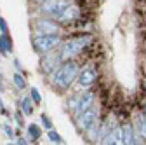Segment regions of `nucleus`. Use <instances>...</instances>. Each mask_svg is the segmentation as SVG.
I'll return each instance as SVG.
<instances>
[{
    "label": "nucleus",
    "instance_id": "1",
    "mask_svg": "<svg viewBox=\"0 0 146 145\" xmlns=\"http://www.w3.org/2000/svg\"><path fill=\"white\" fill-rule=\"evenodd\" d=\"M78 74H80L78 65L75 61H68L66 60L64 63L59 65V68L56 70V74H54V84L58 87H61V89H64L78 77Z\"/></svg>",
    "mask_w": 146,
    "mask_h": 145
},
{
    "label": "nucleus",
    "instance_id": "2",
    "mask_svg": "<svg viewBox=\"0 0 146 145\" xmlns=\"http://www.w3.org/2000/svg\"><path fill=\"white\" fill-rule=\"evenodd\" d=\"M92 40V37L90 35H84V37H77V39H71L68 42H64L61 46V58L63 61H66L68 58H73V56H77V54Z\"/></svg>",
    "mask_w": 146,
    "mask_h": 145
},
{
    "label": "nucleus",
    "instance_id": "3",
    "mask_svg": "<svg viewBox=\"0 0 146 145\" xmlns=\"http://www.w3.org/2000/svg\"><path fill=\"white\" fill-rule=\"evenodd\" d=\"M59 44H61L59 33H56V35H36V37L33 39V49H35V52H38V54L50 52L54 47H58Z\"/></svg>",
    "mask_w": 146,
    "mask_h": 145
},
{
    "label": "nucleus",
    "instance_id": "4",
    "mask_svg": "<svg viewBox=\"0 0 146 145\" xmlns=\"http://www.w3.org/2000/svg\"><path fill=\"white\" fill-rule=\"evenodd\" d=\"M94 100H96V95L92 91H87V93H84V95H80L77 98H73L70 101V107H71V110L75 112V115L78 117L82 112H85L87 108H90L94 105Z\"/></svg>",
    "mask_w": 146,
    "mask_h": 145
},
{
    "label": "nucleus",
    "instance_id": "5",
    "mask_svg": "<svg viewBox=\"0 0 146 145\" xmlns=\"http://www.w3.org/2000/svg\"><path fill=\"white\" fill-rule=\"evenodd\" d=\"M68 5H71V0H45L40 7V11L49 14V16L58 17Z\"/></svg>",
    "mask_w": 146,
    "mask_h": 145
},
{
    "label": "nucleus",
    "instance_id": "6",
    "mask_svg": "<svg viewBox=\"0 0 146 145\" xmlns=\"http://www.w3.org/2000/svg\"><path fill=\"white\" fill-rule=\"evenodd\" d=\"M61 25L54 19H36L35 21V32L36 35H56L59 33Z\"/></svg>",
    "mask_w": 146,
    "mask_h": 145
},
{
    "label": "nucleus",
    "instance_id": "7",
    "mask_svg": "<svg viewBox=\"0 0 146 145\" xmlns=\"http://www.w3.org/2000/svg\"><path fill=\"white\" fill-rule=\"evenodd\" d=\"M96 121H98V108H94V105H92L90 108H87L85 112H82L78 115V128L82 131H87L92 124H96Z\"/></svg>",
    "mask_w": 146,
    "mask_h": 145
},
{
    "label": "nucleus",
    "instance_id": "8",
    "mask_svg": "<svg viewBox=\"0 0 146 145\" xmlns=\"http://www.w3.org/2000/svg\"><path fill=\"white\" fill-rule=\"evenodd\" d=\"M98 79V70L94 66H85L78 74V86L80 87H90Z\"/></svg>",
    "mask_w": 146,
    "mask_h": 145
},
{
    "label": "nucleus",
    "instance_id": "9",
    "mask_svg": "<svg viewBox=\"0 0 146 145\" xmlns=\"http://www.w3.org/2000/svg\"><path fill=\"white\" fill-rule=\"evenodd\" d=\"M80 17V7H77V5H68L56 19L59 21V23H71V21H75V19H78Z\"/></svg>",
    "mask_w": 146,
    "mask_h": 145
},
{
    "label": "nucleus",
    "instance_id": "10",
    "mask_svg": "<svg viewBox=\"0 0 146 145\" xmlns=\"http://www.w3.org/2000/svg\"><path fill=\"white\" fill-rule=\"evenodd\" d=\"M122 143H125V145L137 143L134 126H131V124H123V126H122Z\"/></svg>",
    "mask_w": 146,
    "mask_h": 145
},
{
    "label": "nucleus",
    "instance_id": "11",
    "mask_svg": "<svg viewBox=\"0 0 146 145\" xmlns=\"http://www.w3.org/2000/svg\"><path fill=\"white\" fill-rule=\"evenodd\" d=\"M63 61V58H61V54L59 56H47V58H44V61H42V68L47 72H56L58 68H59V63Z\"/></svg>",
    "mask_w": 146,
    "mask_h": 145
},
{
    "label": "nucleus",
    "instance_id": "12",
    "mask_svg": "<svg viewBox=\"0 0 146 145\" xmlns=\"http://www.w3.org/2000/svg\"><path fill=\"white\" fill-rule=\"evenodd\" d=\"M136 140L141 138V140H146V114H141L136 117Z\"/></svg>",
    "mask_w": 146,
    "mask_h": 145
},
{
    "label": "nucleus",
    "instance_id": "13",
    "mask_svg": "<svg viewBox=\"0 0 146 145\" xmlns=\"http://www.w3.org/2000/svg\"><path fill=\"white\" fill-rule=\"evenodd\" d=\"M33 100H31V96H23L21 100H19V110L25 114V115H31L33 114Z\"/></svg>",
    "mask_w": 146,
    "mask_h": 145
},
{
    "label": "nucleus",
    "instance_id": "14",
    "mask_svg": "<svg viewBox=\"0 0 146 145\" xmlns=\"http://www.w3.org/2000/svg\"><path fill=\"white\" fill-rule=\"evenodd\" d=\"M26 133H28V138H30L31 142H35V140H38V138L42 136V126L31 122V124L26 126Z\"/></svg>",
    "mask_w": 146,
    "mask_h": 145
},
{
    "label": "nucleus",
    "instance_id": "15",
    "mask_svg": "<svg viewBox=\"0 0 146 145\" xmlns=\"http://www.w3.org/2000/svg\"><path fill=\"white\" fill-rule=\"evenodd\" d=\"M0 51L9 54L12 52V39L9 37V33H2L0 35Z\"/></svg>",
    "mask_w": 146,
    "mask_h": 145
},
{
    "label": "nucleus",
    "instance_id": "16",
    "mask_svg": "<svg viewBox=\"0 0 146 145\" xmlns=\"http://www.w3.org/2000/svg\"><path fill=\"white\" fill-rule=\"evenodd\" d=\"M99 130H101L99 124H92V126L87 130V138H89L90 142H99Z\"/></svg>",
    "mask_w": 146,
    "mask_h": 145
},
{
    "label": "nucleus",
    "instance_id": "17",
    "mask_svg": "<svg viewBox=\"0 0 146 145\" xmlns=\"http://www.w3.org/2000/svg\"><path fill=\"white\" fill-rule=\"evenodd\" d=\"M12 82H14L16 89H19V91H23V89L26 87V81H25V77L19 74V72H16V74H12Z\"/></svg>",
    "mask_w": 146,
    "mask_h": 145
},
{
    "label": "nucleus",
    "instance_id": "18",
    "mask_svg": "<svg viewBox=\"0 0 146 145\" xmlns=\"http://www.w3.org/2000/svg\"><path fill=\"white\" fill-rule=\"evenodd\" d=\"M47 136H49V140L52 142V143H63V136L56 131V130H47Z\"/></svg>",
    "mask_w": 146,
    "mask_h": 145
},
{
    "label": "nucleus",
    "instance_id": "19",
    "mask_svg": "<svg viewBox=\"0 0 146 145\" xmlns=\"http://www.w3.org/2000/svg\"><path fill=\"white\" fill-rule=\"evenodd\" d=\"M30 96H31V100L36 103V105H40V101H42V95H40V91L36 87H31L30 89Z\"/></svg>",
    "mask_w": 146,
    "mask_h": 145
},
{
    "label": "nucleus",
    "instance_id": "20",
    "mask_svg": "<svg viewBox=\"0 0 146 145\" xmlns=\"http://www.w3.org/2000/svg\"><path fill=\"white\" fill-rule=\"evenodd\" d=\"M0 128H2V131L5 133V136H7L9 140H14V138H16V131H14V130L11 128L9 124H2V126H0Z\"/></svg>",
    "mask_w": 146,
    "mask_h": 145
},
{
    "label": "nucleus",
    "instance_id": "21",
    "mask_svg": "<svg viewBox=\"0 0 146 145\" xmlns=\"http://www.w3.org/2000/svg\"><path fill=\"white\" fill-rule=\"evenodd\" d=\"M40 124H42V128H45V130H52V128H54V126H52V121H50L49 115H45V114L40 115Z\"/></svg>",
    "mask_w": 146,
    "mask_h": 145
},
{
    "label": "nucleus",
    "instance_id": "22",
    "mask_svg": "<svg viewBox=\"0 0 146 145\" xmlns=\"http://www.w3.org/2000/svg\"><path fill=\"white\" fill-rule=\"evenodd\" d=\"M0 32H2V33H9V25H7V21L4 19V17H0Z\"/></svg>",
    "mask_w": 146,
    "mask_h": 145
},
{
    "label": "nucleus",
    "instance_id": "23",
    "mask_svg": "<svg viewBox=\"0 0 146 145\" xmlns=\"http://www.w3.org/2000/svg\"><path fill=\"white\" fill-rule=\"evenodd\" d=\"M23 115H25V114H23L21 110H19V112H16V114H14V121H16L17 124H19V126H23Z\"/></svg>",
    "mask_w": 146,
    "mask_h": 145
},
{
    "label": "nucleus",
    "instance_id": "24",
    "mask_svg": "<svg viewBox=\"0 0 146 145\" xmlns=\"http://www.w3.org/2000/svg\"><path fill=\"white\" fill-rule=\"evenodd\" d=\"M0 115H7V117H11L9 114H7V110H5V107H4V100L0 98Z\"/></svg>",
    "mask_w": 146,
    "mask_h": 145
},
{
    "label": "nucleus",
    "instance_id": "25",
    "mask_svg": "<svg viewBox=\"0 0 146 145\" xmlns=\"http://www.w3.org/2000/svg\"><path fill=\"white\" fill-rule=\"evenodd\" d=\"M16 143H17V145H25V143H28V142H26L25 138H17V140H16Z\"/></svg>",
    "mask_w": 146,
    "mask_h": 145
},
{
    "label": "nucleus",
    "instance_id": "26",
    "mask_svg": "<svg viewBox=\"0 0 146 145\" xmlns=\"http://www.w3.org/2000/svg\"><path fill=\"white\" fill-rule=\"evenodd\" d=\"M144 114H146V105H144Z\"/></svg>",
    "mask_w": 146,
    "mask_h": 145
},
{
    "label": "nucleus",
    "instance_id": "27",
    "mask_svg": "<svg viewBox=\"0 0 146 145\" xmlns=\"http://www.w3.org/2000/svg\"><path fill=\"white\" fill-rule=\"evenodd\" d=\"M144 89H146V81H144Z\"/></svg>",
    "mask_w": 146,
    "mask_h": 145
}]
</instances>
